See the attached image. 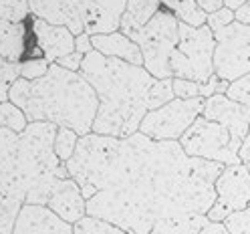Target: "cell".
Here are the masks:
<instances>
[{"label":"cell","mask_w":250,"mask_h":234,"mask_svg":"<svg viewBox=\"0 0 250 234\" xmlns=\"http://www.w3.org/2000/svg\"><path fill=\"white\" fill-rule=\"evenodd\" d=\"M214 49L216 41L208 24L194 28L180 22V43L171 53L169 67L174 79L206 83L214 77Z\"/></svg>","instance_id":"obj_7"},{"label":"cell","mask_w":250,"mask_h":234,"mask_svg":"<svg viewBox=\"0 0 250 234\" xmlns=\"http://www.w3.org/2000/svg\"><path fill=\"white\" fill-rule=\"evenodd\" d=\"M222 164L190 158L180 142H153L144 133L119 137L101 174L87 216L127 234H149L162 218L206 216L216 202Z\"/></svg>","instance_id":"obj_1"},{"label":"cell","mask_w":250,"mask_h":234,"mask_svg":"<svg viewBox=\"0 0 250 234\" xmlns=\"http://www.w3.org/2000/svg\"><path fill=\"white\" fill-rule=\"evenodd\" d=\"M73 228H75V234H127L119 226L107 220H101V218H95V216L81 218L77 224H73Z\"/></svg>","instance_id":"obj_23"},{"label":"cell","mask_w":250,"mask_h":234,"mask_svg":"<svg viewBox=\"0 0 250 234\" xmlns=\"http://www.w3.org/2000/svg\"><path fill=\"white\" fill-rule=\"evenodd\" d=\"M238 155H240V162H242V164H250V128H248V133H246L244 142H242V146H240Z\"/></svg>","instance_id":"obj_36"},{"label":"cell","mask_w":250,"mask_h":234,"mask_svg":"<svg viewBox=\"0 0 250 234\" xmlns=\"http://www.w3.org/2000/svg\"><path fill=\"white\" fill-rule=\"evenodd\" d=\"M83 59H85V55H83V53L75 51V53H71V55H67V57L59 59V61H57V65L65 67V69H69V71L79 73V71H81V65H83Z\"/></svg>","instance_id":"obj_33"},{"label":"cell","mask_w":250,"mask_h":234,"mask_svg":"<svg viewBox=\"0 0 250 234\" xmlns=\"http://www.w3.org/2000/svg\"><path fill=\"white\" fill-rule=\"evenodd\" d=\"M180 146L190 158L208 160V162H216L222 166L242 164L238 155L242 144H238L230 135V131L222 128L220 123L210 121L202 115L182 135Z\"/></svg>","instance_id":"obj_8"},{"label":"cell","mask_w":250,"mask_h":234,"mask_svg":"<svg viewBox=\"0 0 250 234\" xmlns=\"http://www.w3.org/2000/svg\"><path fill=\"white\" fill-rule=\"evenodd\" d=\"M24 204L14 198H0V234H12L17 226V218Z\"/></svg>","instance_id":"obj_22"},{"label":"cell","mask_w":250,"mask_h":234,"mask_svg":"<svg viewBox=\"0 0 250 234\" xmlns=\"http://www.w3.org/2000/svg\"><path fill=\"white\" fill-rule=\"evenodd\" d=\"M26 46V30L22 22L0 21V57L10 63H21Z\"/></svg>","instance_id":"obj_18"},{"label":"cell","mask_w":250,"mask_h":234,"mask_svg":"<svg viewBox=\"0 0 250 234\" xmlns=\"http://www.w3.org/2000/svg\"><path fill=\"white\" fill-rule=\"evenodd\" d=\"M214 75L222 81H236L250 73V24L234 21L214 33Z\"/></svg>","instance_id":"obj_10"},{"label":"cell","mask_w":250,"mask_h":234,"mask_svg":"<svg viewBox=\"0 0 250 234\" xmlns=\"http://www.w3.org/2000/svg\"><path fill=\"white\" fill-rule=\"evenodd\" d=\"M216 202L206 214L210 222H224L234 212L250 206V170L246 164L224 166L216 178Z\"/></svg>","instance_id":"obj_11"},{"label":"cell","mask_w":250,"mask_h":234,"mask_svg":"<svg viewBox=\"0 0 250 234\" xmlns=\"http://www.w3.org/2000/svg\"><path fill=\"white\" fill-rule=\"evenodd\" d=\"M127 0H28L35 19L67 26L75 37L109 35L119 30Z\"/></svg>","instance_id":"obj_5"},{"label":"cell","mask_w":250,"mask_h":234,"mask_svg":"<svg viewBox=\"0 0 250 234\" xmlns=\"http://www.w3.org/2000/svg\"><path fill=\"white\" fill-rule=\"evenodd\" d=\"M174 95L178 99H198L200 97V83L188 81V79H174Z\"/></svg>","instance_id":"obj_30"},{"label":"cell","mask_w":250,"mask_h":234,"mask_svg":"<svg viewBox=\"0 0 250 234\" xmlns=\"http://www.w3.org/2000/svg\"><path fill=\"white\" fill-rule=\"evenodd\" d=\"M236 21L242 22V24H250V0H248V2L242 8L236 10Z\"/></svg>","instance_id":"obj_38"},{"label":"cell","mask_w":250,"mask_h":234,"mask_svg":"<svg viewBox=\"0 0 250 234\" xmlns=\"http://www.w3.org/2000/svg\"><path fill=\"white\" fill-rule=\"evenodd\" d=\"M46 208H51L55 214H59L69 224H77L81 218L87 216V200L83 198L79 184L71 176H67V178L57 180Z\"/></svg>","instance_id":"obj_14"},{"label":"cell","mask_w":250,"mask_h":234,"mask_svg":"<svg viewBox=\"0 0 250 234\" xmlns=\"http://www.w3.org/2000/svg\"><path fill=\"white\" fill-rule=\"evenodd\" d=\"M200 234H230L222 222H208Z\"/></svg>","instance_id":"obj_37"},{"label":"cell","mask_w":250,"mask_h":234,"mask_svg":"<svg viewBox=\"0 0 250 234\" xmlns=\"http://www.w3.org/2000/svg\"><path fill=\"white\" fill-rule=\"evenodd\" d=\"M91 44H93V51H97L105 57L119 59V61H125V63L144 67L142 49H139L137 43H133L127 35H123L121 30H115V33H109V35L91 37Z\"/></svg>","instance_id":"obj_16"},{"label":"cell","mask_w":250,"mask_h":234,"mask_svg":"<svg viewBox=\"0 0 250 234\" xmlns=\"http://www.w3.org/2000/svg\"><path fill=\"white\" fill-rule=\"evenodd\" d=\"M202 117H206L210 121L220 123L222 128L230 131V135L236 139L238 144L244 142V137L250 128V113L248 109L236 101L228 99L226 95H212L204 99V111Z\"/></svg>","instance_id":"obj_12"},{"label":"cell","mask_w":250,"mask_h":234,"mask_svg":"<svg viewBox=\"0 0 250 234\" xmlns=\"http://www.w3.org/2000/svg\"><path fill=\"white\" fill-rule=\"evenodd\" d=\"M51 63L46 59H28V61H22L21 63V77L26 81H35V79H41L42 75H46L49 71Z\"/></svg>","instance_id":"obj_29"},{"label":"cell","mask_w":250,"mask_h":234,"mask_svg":"<svg viewBox=\"0 0 250 234\" xmlns=\"http://www.w3.org/2000/svg\"><path fill=\"white\" fill-rule=\"evenodd\" d=\"M99 97L93 133L129 137L139 131L144 117L171 99L174 79H155L144 67L105 57L97 51L85 55L79 71Z\"/></svg>","instance_id":"obj_2"},{"label":"cell","mask_w":250,"mask_h":234,"mask_svg":"<svg viewBox=\"0 0 250 234\" xmlns=\"http://www.w3.org/2000/svg\"><path fill=\"white\" fill-rule=\"evenodd\" d=\"M8 101L21 107L28 121H49L57 128H69L81 137L93 133L99 111V97L81 73L51 63L41 79L14 81Z\"/></svg>","instance_id":"obj_4"},{"label":"cell","mask_w":250,"mask_h":234,"mask_svg":"<svg viewBox=\"0 0 250 234\" xmlns=\"http://www.w3.org/2000/svg\"><path fill=\"white\" fill-rule=\"evenodd\" d=\"M234 21H236V12L230 10V8H220V10H216L214 14H210L206 24L212 28V33H216V30H220V28L232 24Z\"/></svg>","instance_id":"obj_31"},{"label":"cell","mask_w":250,"mask_h":234,"mask_svg":"<svg viewBox=\"0 0 250 234\" xmlns=\"http://www.w3.org/2000/svg\"><path fill=\"white\" fill-rule=\"evenodd\" d=\"M28 119L24 115V111L21 107H17L12 101H4L0 103V128H6V129H12V131H24L26 126H28Z\"/></svg>","instance_id":"obj_21"},{"label":"cell","mask_w":250,"mask_h":234,"mask_svg":"<svg viewBox=\"0 0 250 234\" xmlns=\"http://www.w3.org/2000/svg\"><path fill=\"white\" fill-rule=\"evenodd\" d=\"M162 6L188 26L200 28L208 22V14L196 4V0H162Z\"/></svg>","instance_id":"obj_20"},{"label":"cell","mask_w":250,"mask_h":234,"mask_svg":"<svg viewBox=\"0 0 250 234\" xmlns=\"http://www.w3.org/2000/svg\"><path fill=\"white\" fill-rule=\"evenodd\" d=\"M196 4L204 10L208 17L210 14H214L216 10H220V8H224V2L222 0H196Z\"/></svg>","instance_id":"obj_34"},{"label":"cell","mask_w":250,"mask_h":234,"mask_svg":"<svg viewBox=\"0 0 250 234\" xmlns=\"http://www.w3.org/2000/svg\"><path fill=\"white\" fill-rule=\"evenodd\" d=\"M222 2H224V8H230V10L236 12L238 8H242L248 2V0H222Z\"/></svg>","instance_id":"obj_39"},{"label":"cell","mask_w":250,"mask_h":234,"mask_svg":"<svg viewBox=\"0 0 250 234\" xmlns=\"http://www.w3.org/2000/svg\"><path fill=\"white\" fill-rule=\"evenodd\" d=\"M204 111V99H171L169 103L149 111L139 133L147 135L153 142H180L182 135L192 128V123Z\"/></svg>","instance_id":"obj_9"},{"label":"cell","mask_w":250,"mask_h":234,"mask_svg":"<svg viewBox=\"0 0 250 234\" xmlns=\"http://www.w3.org/2000/svg\"><path fill=\"white\" fill-rule=\"evenodd\" d=\"M19 79H21V63H10V61L0 57V103L8 101L10 87Z\"/></svg>","instance_id":"obj_25"},{"label":"cell","mask_w":250,"mask_h":234,"mask_svg":"<svg viewBox=\"0 0 250 234\" xmlns=\"http://www.w3.org/2000/svg\"><path fill=\"white\" fill-rule=\"evenodd\" d=\"M79 133L69 129V128H59L55 137V153L61 162H69V158L75 153L77 144H79Z\"/></svg>","instance_id":"obj_24"},{"label":"cell","mask_w":250,"mask_h":234,"mask_svg":"<svg viewBox=\"0 0 250 234\" xmlns=\"http://www.w3.org/2000/svg\"><path fill=\"white\" fill-rule=\"evenodd\" d=\"M224 95L232 101L244 105L248 109V113H250V73L240 77V79H236V81H232Z\"/></svg>","instance_id":"obj_27"},{"label":"cell","mask_w":250,"mask_h":234,"mask_svg":"<svg viewBox=\"0 0 250 234\" xmlns=\"http://www.w3.org/2000/svg\"><path fill=\"white\" fill-rule=\"evenodd\" d=\"M160 8H162V0H127L119 30L129 37L135 30L144 28L160 12Z\"/></svg>","instance_id":"obj_17"},{"label":"cell","mask_w":250,"mask_h":234,"mask_svg":"<svg viewBox=\"0 0 250 234\" xmlns=\"http://www.w3.org/2000/svg\"><path fill=\"white\" fill-rule=\"evenodd\" d=\"M230 234H250V206L230 214L222 222Z\"/></svg>","instance_id":"obj_28"},{"label":"cell","mask_w":250,"mask_h":234,"mask_svg":"<svg viewBox=\"0 0 250 234\" xmlns=\"http://www.w3.org/2000/svg\"><path fill=\"white\" fill-rule=\"evenodd\" d=\"M28 14V0H0V21L24 22Z\"/></svg>","instance_id":"obj_26"},{"label":"cell","mask_w":250,"mask_h":234,"mask_svg":"<svg viewBox=\"0 0 250 234\" xmlns=\"http://www.w3.org/2000/svg\"><path fill=\"white\" fill-rule=\"evenodd\" d=\"M129 39L142 49L144 69L149 75L155 79H174L169 59L180 43V21L174 14L162 6L160 12L144 28L131 33Z\"/></svg>","instance_id":"obj_6"},{"label":"cell","mask_w":250,"mask_h":234,"mask_svg":"<svg viewBox=\"0 0 250 234\" xmlns=\"http://www.w3.org/2000/svg\"><path fill=\"white\" fill-rule=\"evenodd\" d=\"M12 234H75V228L51 208L24 204L21 208Z\"/></svg>","instance_id":"obj_13"},{"label":"cell","mask_w":250,"mask_h":234,"mask_svg":"<svg viewBox=\"0 0 250 234\" xmlns=\"http://www.w3.org/2000/svg\"><path fill=\"white\" fill-rule=\"evenodd\" d=\"M59 128L49 121H30L17 133L0 128V198L46 206L59 178H67V164L55 153Z\"/></svg>","instance_id":"obj_3"},{"label":"cell","mask_w":250,"mask_h":234,"mask_svg":"<svg viewBox=\"0 0 250 234\" xmlns=\"http://www.w3.org/2000/svg\"><path fill=\"white\" fill-rule=\"evenodd\" d=\"M246 166H248V170H250V164H246Z\"/></svg>","instance_id":"obj_40"},{"label":"cell","mask_w":250,"mask_h":234,"mask_svg":"<svg viewBox=\"0 0 250 234\" xmlns=\"http://www.w3.org/2000/svg\"><path fill=\"white\" fill-rule=\"evenodd\" d=\"M75 51H79V53H83V55H87V53L93 51L91 37H89L87 33H83V35L77 37V41H75Z\"/></svg>","instance_id":"obj_35"},{"label":"cell","mask_w":250,"mask_h":234,"mask_svg":"<svg viewBox=\"0 0 250 234\" xmlns=\"http://www.w3.org/2000/svg\"><path fill=\"white\" fill-rule=\"evenodd\" d=\"M228 85H230L228 81L218 79V77L214 75L210 81H206V83L200 85V97H202V99H208V97H212V95H224L226 89H228Z\"/></svg>","instance_id":"obj_32"},{"label":"cell","mask_w":250,"mask_h":234,"mask_svg":"<svg viewBox=\"0 0 250 234\" xmlns=\"http://www.w3.org/2000/svg\"><path fill=\"white\" fill-rule=\"evenodd\" d=\"M208 216H176L162 218L153 224L149 234H200L208 224Z\"/></svg>","instance_id":"obj_19"},{"label":"cell","mask_w":250,"mask_h":234,"mask_svg":"<svg viewBox=\"0 0 250 234\" xmlns=\"http://www.w3.org/2000/svg\"><path fill=\"white\" fill-rule=\"evenodd\" d=\"M33 33H35L39 49L42 53V59H46L49 63H57L59 59L75 53V41H77V37L71 33L67 26L51 24L46 21L35 19Z\"/></svg>","instance_id":"obj_15"}]
</instances>
